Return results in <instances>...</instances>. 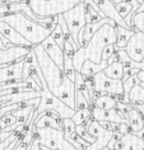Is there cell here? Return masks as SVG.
Instances as JSON below:
<instances>
[{
    "label": "cell",
    "instance_id": "obj_1",
    "mask_svg": "<svg viewBox=\"0 0 144 150\" xmlns=\"http://www.w3.org/2000/svg\"><path fill=\"white\" fill-rule=\"evenodd\" d=\"M33 52L36 54L37 62L42 71L43 80L49 87L50 93H52L56 98H59L63 103L69 108H75V86L74 82L70 81L63 69L56 66L52 59L47 55L45 49L41 44L33 46ZM75 110V109H74Z\"/></svg>",
    "mask_w": 144,
    "mask_h": 150
},
{
    "label": "cell",
    "instance_id": "obj_2",
    "mask_svg": "<svg viewBox=\"0 0 144 150\" xmlns=\"http://www.w3.org/2000/svg\"><path fill=\"white\" fill-rule=\"evenodd\" d=\"M116 42V26L105 23L96 31L91 40L84 46H80L73 55V64L77 72L85 60H92L93 63H99L102 60V50L108 44Z\"/></svg>",
    "mask_w": 144,
    "mask_h": 150
},
{
    "label": "cell",
    "instance_id": "obj_3",
    "mask_svg": "<svg viewBox=\"0 0 144 150\" xmlns=\"http://www.w3.org/2000/svg\"><path fill=\"white\" fill-rule=\"evenodd\" d=\"M0 21L8 23L10 27L15 30L19 35H22L32 46L38 45L51 35V30L40 23L32 21L22 12L9 13L0 16Z\"/></svg>",
    "mask_w": 144,
    "mask_h": 150
},
{
    "label": "cell",
    "instance_id": "obj_4",
    "mask_svg": "<svg viewBox=\"0 0 144 150\" xmlns=\"http://www.w3.org/2000/svg\"><path fill=\"white\" fill-rule=\"evenodd\" d=\"M84 0H28V5L37 17L49 18L69 11Z\"/></svg>",
    "mask_w": 144,
    "mask_h": 150
},
{
    "label": "cell",
    "instance_id": "obj_5",
    "mask_svg": "<svg viewBox=\"0 0 144 150\" xmlns=\"http://www.w3.org/2000/svg\"><path fill=\"white\" fill-rule=\"evenodd\" d=\"M41 98H40V104L37 105L36 110H35V119L38 117L40 114H42L43 112L50 110L52 109L56 113H59L61 119L64 118H71L74 114V109L69 108L65 103L60 100L59 98H56L52 93H50L49 87L45 82V80L41 81Z\"/></svg>",
    "mask_w": 144,
    "mask_h": 150
},
{
    "label": "cell",
    "instance_id": "obj_6",
    "mask_svg": "<svg viewBox=\"0 0 144 150\" xmlns=\"http://www.w3.org/2000/svg\"><path fill=\"white\" fill-rule=\"evenodd\" d=\"M36 136L40 145L51 150H78L64 137V129L56 128H36Z\"/></svg>",
    "mask_w": 144,
    "mask_h": 150
},
{
    "label": "cell",
    "instance_id": "obj_7",
    "mask_svg": "<svg viewBox=\"0 0 144 150\" xmlns=\"http://www.w3.org/2000/svg\"><path fill=\"white\" fill-rule=\"evenodd\" d=\"M65 23L68 26V30L70 32V36L78 44V33L85 26V3L82 1L79 4L73 6L69 11L61 13Z\"/></svg>",
    "mask_w": 144,
    "mask_h": 150
},
{
    "label": "cell",
    "instance_id": "obj_8",
    "mask_svg": "<svg viewBox=\"0 0 144 150\" xmlns=\"http://www.w3.org/2000/svg\"><path fill=\"white\" fill-rule=\"evenodd\" d=\"M92 80L94 83L96 93L98 94H108L112 96H122V94H124L122 81L107 77L103 73V71L92 76Z\"/></svg>",
    "mask_w": 144,
    "mask_h": 150
},
{
    "label": "cell",
    "instance_id": "obj_9",
    "mask_svg": "<svg viewBox=\"0 0 144 150\" xmlns=\"http://www.w3.org/2000/svg\"><path fill=\"white\" fill-rule=\"evenodd\" d=\"M84 125H85V127H87L88 132H89V135L94 137V142L91 144L88 148H85V150H101V149L106 148L108 141L111 140L112 135H114V132L108 131V129H105L92 117L88 118Z\"/></svg>",
    "mask_w": 144,
    "mask_h": 150
},
{
    "label": "cell",
    "instance_id": "obj_10",
    "mask_svg": "<svg viewBox=\"0 0 144 150\" xmlns=\"http://www.w3.org/2000/svg\"><path fill=\"white\" fill-rule=\"evenodd\" d=\"M128 57L134 62H143L144 59V32L135 31L124 47Z\"/></svg>",
    "mask_w": 144,
    "mask_h": 150
},
{
    "label": "cell",
    "instance_id": "obj_11",
    "mask_svg": "<svg viewBox=\"0 0 144 150\" xmlns=\"http://www.w3.org/2000/svg\"><path fill=\"white\" fill-rule=\"evenodd\" d=\"M28 77H32L41 86V81L43 80V76H42V71L40 68V64L37 62L36 54L33 52V47L23 58V80H26Z\"/></svg>",
    "mask_w": 144,
    "mask_h": 150
},
{
    "label": "cell",
    "instance_id": "obj_12",
    "mask_svg": "<svg viewBox=\"0 0 144 150\" xmlns=\"http://www.w3.org/2000/svg\"><path fill=\"white\" fill-rule=\"evenodd\" d=\"M23 80V59L0 67V85Z\"/></svg>",
    "mask_w": 144,
    "mask_h": 150
},
{
    "label": "cell",
    "instance_id": "obj_13",
    "mask_svg": "<svg viewBox=\"0 0 144 150\" xmlns=\"http://www.w3.org/2000/svg\"><path fill=\"white\" fill-rule=\"evenodd\" d=\"M91 117L97 122H112V123H128V121L120 115L119 110L116 108L112 109H99L91 107Z\"/></svg>",
    "mask_w": 144,
    "mask_h": 150
},
{
    "label": "cell",
    "instance_id": "obj_14",
    "mask_svg": "<svg viewBox=\"0 0 144 150\" xmlns=\"http://www.w3.org/2000/svg\"><path fill=\"white\" fill-rule=\"evenodd\" d=\"M61 117L59 113L50 109V110L43 112L38 117L35 119L33 125L36 128H56V129H63V123H61Z\"/></svg>",
    "mask_w": 144,
    "mask_h": 150
},
{
    "label": "cell",
    "instance_id": "obj_15",
    "mask_svg": "<svg viewBox=\"0 0 144 150\" xmlns=\"http://www.w3.org/2000/svg\"><path fill=\"white\" fill-rule=\"evenodd\" d=\"M32 47H26V46H10L5 50H0V67H4L6 64L14 63L19 59H23Z\"/></svg>",
    "mask_w": 144,
    "mask_h": 150
},
{
    "label": "cell",
    "instance_id": "obj_16",
    "mask_svg": "<svg viewBox=\"0 0 144 150\" xmlns=\"http://www.w3.org/2000/svg\"><path fill=\"white\" fill-rule=\"evenodd\" d=\"M41 45L45 49L47 55L52 59V62L56 64L60 69L64 71V52H63V49L55 42V40L51 37V35L49 37H46V39L41 42Z\"/></svg>",
    "mask_w": 144,
    "mask_h": 150
},
{
    "label": "cell",
    "instance_id": "obj_17",
    "mask_svg": "<svg viewBox=\"0 0 144 150\" xmlns=\"http://www.w3.org/2000/svg\"><path fill=\"white\" fill-rule=\"evenodd\" d=\"M94 4L99 8V11L105 14V17L112 19L117 26H121V27H125V28H129L126 22L124 21L122 17H120V14L116 11V6L115 4L111 1V0H93Z\"/></svg>",
    "mask_w": 144,
    "mask_h": 150
},
{
    "label": "cell",
    "instance_id": "obj_18",
    "mask_svg": "<svg viewBox=\"0 0 144 150\" xmlns=\"http://www.w3.org/2000/svg\"><path fill=\"white\" fill-rule=\"evenodd\" d=\"M0 35L5 37L12 45L15 46H26V47H33L22 35H19L13 27H10L8 23L0 21Z\"/></svg>",
    "mask_w": 144,
    "mask_h": 150
},
{
    "label": "cell",
    "instance_id": "obj_19",
    "mask_svg": "<svg viewBox=\"0 0 144 150\" xmlns=\"http://www.w3.org/2000/svg\"><path fill=\"white\" fill-rule=\"evenodd\" d=\"M119 150H144V141L130 131L120 137Z\"/></svg>",
    "mask_w": 144,
    "mask_h": 150
},
{
    "label": "cell",
    "instance_id": "obj_20",
    "mask_svg": "<svg viewBox=\"0 0 144 150\" xmlns=\"http://www.w3.org/2000/svg\"><path fill=\"white\" fill-rule=\"evenodd\" d=\"M63 52H64V72L68 76V78L74 82L75 72H77L74 68V64H73V55H74L75 50L73 49V46H71L66 40H65V42H64Z\"/></svg>",
    "mask_w": 144,
    "mask_h": 150
},
{
    "label": "cell",
    "instance_id": "obj_21",
    "mask_svg": "<svg viewBox=\"0 0 144 150\" xmlns=\"http://www.w3.org/2000/svg\"><path fill=\"white\" fill-rule=\"evenodd\" d=\"M105 23H110V25H112V26H117L114 21H112V19L107 18V17H106V18H102L101 21L97 22V23H85V26L80 30L82 31V37H83V46L89 41L91 37L96 33V31H97L101 26H103Z\"/></svg>",
    "mask_w": 144,
    "mask_h": 150
},
{
    "label": "cell",
    "instance_id": "obj_22",
    "mask_svg": "<svg viewBox=\"0 0 144 150\" xmlns=\"http://www.w3.org/2000/svg\"><path fill=\"white\" fill-rule=\"evenodd\" d=\"M126 121H128V125H129L130 131L131 132H136L144 127L143 114L140 113L136 108L133 107V105L128 110V113H126Z\"/></svg>",
    "mask_w": 144,
    "mask_h": 150
},
{
    "label": "cell",
    "instance_id": "obj_23",
    "mask_svg": "<svg viewBox=\"0 0 144 150\" xmlns=\"http://www.w3.org/2000/svg\"><path fill=\"white\" fill-rule=\"evenodd\" d=\"M108 64H110L108 60H101L99 63H93L92 60H85V62H83V64H82L79 73L84 77H92V76H94L96 73L103 71Z\"/></svg>",
    "mask_w": 144,
    "mask_h": 150
},
{
    "label": "cell",
    "instance_id": "obj_24",
    "mask_svg": "<svg viewBox=\"0 0 144 150\" xmlns=\"http://www.w3.org/2000/svg\"><path fill=\"white\" fill-rule=\"evenodd\" d=\"M135 32V30L133 28H125L121 26H116V42H115V49L120 50L124 49L128 44L129 39L133 36V33Z\"/></svg>",
    "mask_w": 144,
    "mask_h": 150
},
{
    "label": "cell",
    "instance_id": "obj_25",
    "mask_svg": "<svg viewBox=\"0 0 144 150\" xmlns=\"http://www.w3.org/2000/svg\"><path fill=\"white\" fill-rule=\"evenodd\" d=\"M116 103H117V100L112 95L99 94L92 104H94V107L99 109H112V108H116Z\"/></svg>",
    "mask_w": 144,
    "mask_h": 150
},
{
    "label": "cell",
    "instance_id": "obj_26",
    "mask_svg": "<svg viewBox=\"0 0 144 150\" xmlns=\"http://www.w3.org/2000/svg\"><path fill=\"white\" fill-rule=\"evenodd\" d=\"M103 73L110 78H115V80H121L122 74H124V64L120 60H115L111 64L103 69Z\"/></svg>",
    "mask_w": 144,
    "mask_h": 150
},
{
    "label": "cell",
    "instance_id": "obj_27",
    "mask_svg": "<svg viewBox=\"0 0 144 150\" xmlns=\"http://www.w3.org/2000/svg\"><path fill=\"white\" fill-rule=\"evenodd\" d=\"M91 117V108L88 109H77L74 112L73 117H71V121L77 125H84L87 122V119Z\"/></svg>",
    "mask_w": 144,
    "mask_h": 150
},
{
    "label": "cell",
    "instance_id": "obj_28",
    "mask_svg": "<svg viewBox=\"0 0 144 150\" xmlns=\"http://www.w3.org/2000/svg\"><path fill=\"white\" fill-rule=\"evenodd\" d=\"M131 28L144 32V12H136L131 18Z\"/></svg>",
    "mask_w": 144,
    "mask_h": 150
},
{
    "label": "cell",
    "instance_id": "obj_29",
    "mask_svg": "<svg viewBox=\"0 0 144 150\" xmlns=\"http://www.w3.org/2000/svg\"><path fill=\"white\" fill-rule=\"evenodd\" d=\"M85 3V1H84ZM102 19V17L93 9V6L85 3V22L87 23H97Z\"/></svg>",
    "mask_w": 144,
    "mask_h": 150
},
{
    "label": "cell",
    "instance_id": "obj_30",
    "mask_svg": "<svg viewBox=\"0 0 144 150\" xmlns=\"http://www.w3.org/2000/svg\"><path fill=\"white\" fill-rule=\"evenodd\" d=\"M51 37L55 40V42L59 45L61 49H64V42H65V36L63 31H61V27L59 25L55 26V28L51 31Z\"/></svg>",
    "mask_w": 144,
    "mask_h": 150
},
{
    "label": "cell",
    "instance_id": "obj_31",
    "mask_svg": "<svg viewBox=\"0 0 144 150\" xmlns=\"http://www.w3.org/2000/svg\"><path fill=\"white\" fill-rule=\"evenodd\" d=\"M75 132H77L83 140H85L87 142H89V144H93L94 142V137L89 135V132H88L85 125H77L75 126Z\"/></svg>",
    "mask_w": 144,
    "mask_h": 150
},
{
    "label": "cell",
    "instance_id": "obj_32",
    "mask_svg": "<svg viewBox=\"0 0 144 150\" xmlns=\"http://www.w3.org/2000/svg\"><path fill=\"white\" fill-rule=\"evenodd\" d=\"M75 110L77 109H88L91 108V104L87 101V99L83 96V94L79 93V91H75Z\"/></svg>",
    "mask_w": 144,
    "mask_h": 150
},
{
    "label": "cell",
    "instance_id": "obj_33",
    "mask_svg": "<svg viewBox=\"0 0 144 150\" xmlns=\"http://www.w3.org/2000/svg\"><path fill=\"white\" fill-rule=\"evenodd\" d=\"M61 123H63L64 134L70 135V134H73V132L75 131V123L71 121V118H64L63 121H61Z\"/></svg>",
    "mask_w": 144,
    "mask_h": 150
},
{
    "label": "cell",
    "instance_id": "obj_34",
    "mask_svg": "<svg viewBox=\"0 0 144 150\" xmlns=\"http://www.w3.org/2000/svg\"><path fill=\"white\" fill-rule=\"evenodd\" d=\"M15 122V117L13 115L12 113H9V114H5L4 117H1L0 118V131H3L5 127H8V126L10 125H13Z\"/></svg>",
    "mask_w": 144,
    "mask_h": 150
},
{
    "label": "cell",
    "instance_id": "obj_35",
    "mask_svg": "<svg viewBox=\"0 0 144 150\" xmlns=\"http://www.w3.org/2000/svg\"><path fill=\"white\" fill-rule=\"evenodd\" d=\"M116 53L115 49V44H108L103 47L102 50V60H108V58H111Z\"/></svg>",
    "mask_w": 144,
    "mask_h": 150
},
{
    "label": "cell",
    "instance_id": "obj_36",
    "mask_svg": "<svg viewBox=\"0 0 144 150\" xmlns=\"http://www.w3.org/2000/svg\"><path fill=\"white\" fill-rule=\"evenodd\" d=\"M64 135H66V134H64ZM68 136H70V137L71 139H73L74 140V141H77L78 142V144H80L82 146H83V148H84V150H85V148H88V146H89L91 144H89V142H87V141H85V140H83V139H82L80 137V136L79 135H78L77 134V132H73V134H70V135H68Z\"/></svg>",
    "mask_w": 144,
    "mask_h": 150
},
{
    "label": "cell",
    "instance_id": "obj_37",
    "mask_svg": "<svg viewBox=\"0 0 144 150\" xmlns=\"http://www.w3.org/2000/svg\"><path fill=\"white\" fill-rule=\"evenodd\" d=\"M116 131L120 132L121 135H124V134H128V132H130V127H129L128 123H119Z\"/></svg>",
    "mask_w": 144,
    "mask_h": 150
},
{
    "label": "cell",
    "instance_id": "obj_38",
    "mask_svg": "<svg viewBox=\"0 0 144 150\" xmlns=\"http://www.w3.org/2000/svg\"><path fill=\"white\" fill-rule=\"evenodd\" d=\"M28 150H42L41 149V146H40V141H38V139H37V136L33 139V141L31 142Z\"/></svg>",
    "mask_w": 144,
    "mask_h": 150
},
{
    "label": "cell",
    "instance_id": "obj_39",
    "mask_svg": "<svg viewBox=\"0 0 144 150\" xmlns=\"http://www.w3.org/2000/svg\"><path fill=\"white\" fill-rule=\"evenodd\" d=\"M133 107L138 109V110L140 112V113L143 114V118H144V103H140V104H134V105H133Z\"/></svg>",
    "mask_w": 144,
    "mask_h": 150
},
{
    "label": "cell",
    "instance_id": "obj_40",
    "mask_svg": "<svg viewBox=\"0 0 144 150\" xmlns=\"http://www.w3.org/2000/svg\"><path fill=\"white\" fill-rule=\"evenodd\" d=\"M133 134H135L139 139H142L143 141H144V127L142 129H139V131H136V132H133Z\"/></svg>",
    "mask_w": 144,
    "mask_h": 150
},
{
    "label": "cell",
    "instance_id": "obj_41",
    "mask_svg": "<svg viewBox=\"0 0 144 150\" xmlns=\"http://www.w3.org/2000/svg\"><path fill=\"white\" fill-rule=\"evenodd\" d=\"M136 12H144V0H143V3H142V4L139 5V8L136 9ZM136 12H135V13H136Z\"/></svg>",
    "mask_w": 144,
    "mask_h": 150
},
{
    "label": "cell",
    "instance_id": "obj_42",
    "mask_svg": "<svg viewBox=\"0 0 144 150\" xmlns=\"http://www.w3.org/2000/svg\"><path fill=\"white\" fill-rule=\"evenodd\" d=\"M28 0H10L9 3H27Z\"/></svg>",
    "mask_w": 144,
    "mask_h": 150
},
{
    "label": "cell",
    "instance_id": "obj_43",
    "mask_svg": "<svg viewBox=\"0 0 144 150\" xmlns=\"http://www.w3.org/2000/svg\"><path fill=\"white\" fill-rule=\"evenodd\" d=\"M5 49H8V47H5V45L1 41V39H0V50H5Z\"/></svg>",
    "mask_w": 144,
    "mask_h": 150
},
{
    "label": "cell",
    "instance_id": "obj_44",
    "mask_svg": "<svg viewBox=\"0 0 144 150\" xmlns=\"http://www.w3.org/2000/svg\"><path fill=\"white\" fill-rule=\"evenodd\" d=\"M136 1H138L139 4H142V3H143V0H136Z\"/></svg>",
    "mask_w": 144,
    "mask_h": 150
},
{
    "label": "cell",
    "instance_id": "obj_45",
    "mask_svg": "<svg viewBox=\"0 0 144 150\" xmlns=\"http://www.w3.org/2000/svg\"><path fill=\"white\" fill-rule=\"evenodd\" d=\"M101 150H110V149L107 148V146H106V148H103V149H101Z\"/></svg>",
    "mask_w": 144,
    "mask_h": 150
}]
</instances>
